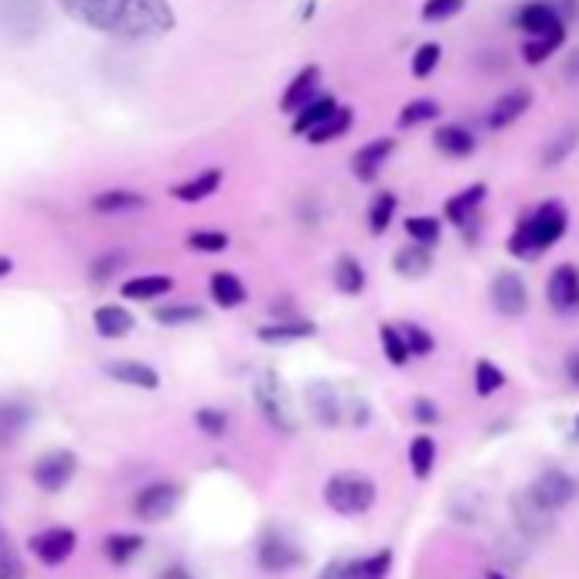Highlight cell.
<instances>
[{
    "mask_svg": "<svg viewBox=\"0 0 579 579\" xmlns=\"http://www.w3.org/2000/svg\"><path fill=\"white\" fill-rule=\"evenodd\" d=\"M566 229H569V209L559 198H549L518 218V225L508 236V253L521 263H536L542 260L545 249H552L566 236Z\"/></svg>",
    "mask_w": 579,
    "mask_h": 579,
    "instance_id": "1",
    "label": "cell"
},
{
    "mask_svg": "<svg viewBox=\"0 0 579 579\" xmlns=\"http://www.w3.org/2000/svg\"><path fill=\"white\" fill-rule=\"evenodd\" d=\"M171 32H174L171 0H127V11H123L113 38L143 45V41H158Z\"/></svg>",
    "mask_w": 579,
    "mask_h": 579,
    "instance_id": "2",
    "label": "cell"
},
{
    "mask_svg": "<svg viewBox=\"0 0 579 579\" xmlns=\"http://www.w3.org/2000/svg\"><path fill=\"white\" fill-rule=\"evenodd\" d=\"M253 399H256V410L266 419V426H273V430L284 437H297V430H300L297 406L290 399L287 382L273 368H263L253 379Z\"/></svg>",
    "mask_w": 579,
    "mask_h": 579,
    "instance_id": "3",
    "label": "cell"
},
{
    "mask_svg": "<svg viewBox=\"0 0 579 579\" xmlns=\"http://www.w3.org/2000/svg\"><path fill=\"white\" fill-rule=\"evenodd\" d=\"M375 498H379V488L362 470H338L324 481V505L344 518H358L372 512Z\"/></svg>",
    "mask_w": 579,
    "mask_h": 579,
    "instance_id": "4",
    "label": "cell"
},
{
    "mask_svg": "<svg viewBox=\"0 0 579 579\" xmlns=\"http://www.w3.org/2000/svg\"><path fill=\"white\" fill-rule=\"evenodd\" d=\"M0 32L11 41H32L45 32L41 0H0Z\"/></svg>",
    "mask_w": 579,
    "mask_h": 579,
    "instance_id": "5",
    "label": "cell"
},
{
    "mask_svg": "<svg viewBox=\"0 0 579 579\" xmlns=\"http://www.w3.org/2000/svg\"><path fill=\"white\" fill-rule=\"evenodd\" d=\"M59 4L72 21L103 35H116L119 17L127 11V0H59Z\"/></svg>",
    "mask_w": 579,
    "mask_h": 579,
    "instance_id": "6",
    "label": "cell"
},
{
    "mask_svg": "<svg viewBox=\"0 0 579 579\" xmlns=\"http://www.w3.org/2000/svg\"><path fill=\"white\" fill-rule=\"evenodd\" d=\"M491 307L501 314V317H508V320H518L528 314V307H532V293H528V284L521 280V273L515 269H501L494 273V280H491Z\"/></svg>",
    "mask_w": 579,
    "mask_h": 579,
    "instance_id": "7",
    "label": "cell"
},
{
    "mask_svg": "<svg viewBox=\"0 0 579 579\" xmlns=\"http://www.w3.org/2000/svg\"><path fill=\"white\" fill-rule=\"evenodd\" d=\"M508 505H512V521H515V528H518L521 536H528V539H542V536L552 532V518H556V512L545 508L542 501L536 498L532 488L515 491Z\"/></svg>",
    "mask_w": 579,
    "mask_h": 579,
    "instance_id": "8",
    "label": "cell"
},
{
    "mask_svg": "<svg viewBox=\"0 0 579 579\" xmlns=\"http://www.w3.org/2000/svg\"><path fill=\"white\" fill-rule=\"evenodd\" d=\"M545 300L559 317H579V266L576 263L552 266L549 284H545Z\"/></svg>",
    "mask_w": 579,
    "mask_h": 579,
    "instance_id": "9",
    "label": "cell"
},
{
    "mask_svg": "<svg viewBox=\"0 0 579 579\" xmlns=\"http://www.w3.org/2000/svg\"><path fill=\"white\" fill-rule=\"evenodd\" d=\"M181 501V488L171 484V481H154L137 491L134 498V515L140 521H164L174 515V508H178Z\"/></svg>",
    "mask_w": 579,
    "mask_h": 579,
    "instance_id": "10",
    "label": "cell"
},
{
    "mask_svg": "<svg viewBox=\"0 0 579 579\" xmlns=\"http://www.w3.org/2000/svg\"><path fill=\"white\" fill-rule=\"evenodd\" d=\"M75 470H79V461H75V453H68V450H52V453H45V457L35 461L32 477H35V484H38L41 491L55 494V491H62V488L72 481Z\"/></svg>",
    "mask_w": 579,
    "mask_h": 579,
    "instance_id": "11",
    "label": "cell"
},
{
    "mask_svg": "<svg viewBox=\"0 0 579 579\" xmlns=\"http://www.w3.org/2000/svg\"><path fill=\"white\" fill-rule=\"evenodd\" d=\"M392 154H395V137H375L351 154V174H355L362 185H375Z\"/></svg>",
    "mask_w": 579,
    "mask_h": 579,
    "instance_id": "12",
    "label": "cell"
},
{
    "mask_svg": "<svg viewBox=\"0 0 579 579\" xmlns=\"http://www.w3.org/2000/svg\"><path fill=\"white\" fill-rule=\"evenodd\" d=\"M536 103V92L528 89V86H518V89H508V92H501L494 96V103L488 106V130H508L515 127V123L532 110Z\"/></svg>",
    "mask_w": 579,
    "mask_h": 579,
    "instance_id": "13",
    "label": "cell"
},
{
    "mask_svg": "<svg viewBox=\"0 0 579 579\" xmlns=\"http://www.w3.org/2000/svg\"><path fill=\"white\" fill-rule=\"evenodd\" d=\"M256 559L266 572H290L304 563V552H300L284 532H263L260 539V549H256Z\"/></svg>",
    "mask_w": 579,
    "mask_h": 579,
    "instance_id": "14",
    "label": "cell"
},
{
    "mask_svg": "<svg viewBox=\"0 0 579 579\" xmlns=\"http://www.w3.org/2000/svg\"><path fill=\"white\" fill-rule=\"evenodd\" d=\"M304 406L314 416V423L327 426V430H331V426H341V419H344V402H341L338 389L331 382H324V379H314L304 389Z\"/></svg>",
    "mask_w": 579,
    "mask_h": 579,
    "instance_id": "15",
    "label": "cell"
},
{
    "mask_svg": "<svg viewBox=\"0 0 579 579\" xmlns=\"http://www.w3.org/2000/svg\"><path fill=\"white\" fill-rule=\"evenodd\" d=\"M532 491H536V498L542 501L545 508H552V512H563L566 505H572V498H576V477L572 474H566V470H559V467H549V470H542L536 481H532Z\"/></svg>",
    "mask_w": 579,
    "mask_h": 579,
    "instance_id": "16",
    "label": "cell"
},
{
    "mask_svg": "<svg viewBox=\"0 0 579 579\" xmlns=\"http://www.w3.org/2000/svg\"><path fill=\"white\" fill-rule=\"evenodd\" d=\"M32 552L38 556V563H45V566H62L72 552H75V545H79V539H75V532L72 528H45V532H38V536H32Z\"/></svg>",
    "mask_w": 579,
    "mask_h": 579,
    "instance_id": "17",
    "label": "cell"
},
{
    "mask_svg": "<svg viewBox=\"0 0 579 579\" xmlns=\"http://www.w3.org/2000/svg\"><path fill=\"white\" fill-rule=\"evenodd\" d=\"M484 198H488V185L484 181H474L464 191L450 194L443 201V222L457 225V229H467V225L477 222V209L484 205Z\"/></svg>",
    "mask_w": 579,
    "mask_h": 579,
    "instance_id": "18",
    "label": "cell"
},
{
    "mask_svg": "<svg viewBox=\"0 0 579 579\" xmlns=\"http://www.w3.org/2000/svg\"><path fill=\"white\" fill-rule=\"evenodd\" d=\"M515 28L528 35H566V21L552 11L545 0H528L515 14Z\"/></svg>",
    "mask_w": 579,
    "mask_h": 579,
    "instance_id": "19",
    "label": "cell"
},
{
    "mask_svg": "<svg viewBox=\"0 0 579 579\" xmlns=\"http://www.w3.org/2000/svg\"><path fill=\"white\" fill-rule=\"evenodd\" d=\"M314 96H320V65H304L293 79L287 83L284 96H280V113L287 116H297L304 110Z\"/></svg>",
    "mask_w": 579,
    "mask_h": 579,
    "instance_id": "20",
    "label": "cell"
},
{
    "mask_svg": "<svg viewBox=\"0 0 579 579\" xmlns=\"http://www.w3.org/2000/svg\"><path fill=\"white\" fill-rule=\"evenodd\" d=\"M317 335V324L314 320H307V317H273L269 324H263V327H256V341H263V344H293V341H307V338H314Z\"/></svg>",
    "mask_w": 579,
    "mask_h": 579,
    "instance_id": "21",
    "label": "cell"
},
{
    "mask_svg": "<svg viewBox=\"0 0 579 579\" xmlns=\"http://www.w3.org/2000/svg\"><path fill=\"white\" fill-rule=\"evenodd\" d=\"M433 147L443 158L464 161L477 150V137H474V130L464 127V123H440L437 134H433Z\"/></svg>",
    "mask_w": 579,
    "mask_h": 579,
    "instance_id": "22",
    "label": "cell"
},
{
    "mask_svg": "<svg viewBox=\"0 0 579 579\" xmlns=\"http://www.w3.org/2000/svg\"><path fill=\"white\" fill-rule=\"evenodd\" d=\"M225 181V174L222 167H205V171H198L194 178L181 181V185H174L171 188V198L174 201H185V205H198V201H209Z\"/></svg>",
    "mask_w": 579,
    "mask_h": 579,
    "instance_id": "23",
    "label": "cell"
},
{
    "mask_svg": "<svg viewBox=\"0 0 579 579\" xmlns=\"http://www.w3.org/2000/svg\"><path fill=\"white\" fill-rule=\"evenodd\" d=\"M331 284L344 297H362L365 287H368V269H365V263L358 256L341 253L335 260V269H331Z\"/></svg>",
    "mask_w": 579,
    "mask_h": 579,
    "instance_id": "24",
    "label": "cell"
},
{
    "mask_svg": "<svg viewBox=\"0 0 579 579\" xmlns=\"http://www.w3.org/2000/svg\"><path fill=\"white\" fill-rule=\"evenodd\" d=\"M341 103L331 96V92H320V96H314L311 103L300 110L297 116H290V134L293 137H307L311 130H317L324 119H331L335 116V110H338Z\"/></svg>",
    "mask_w": 579,
    "mask_h": 579,
    "instance_id": "25",
    "label": "cell"
},
{
    "mask_svg": "<svg viewBox=\"0 0 579 579\" xmlns=\"http://www.w3.org/2000/svg\"><path fill=\"white\" fill-rule=\"evenodd\" d=\"M392 269H395V276H402V280H423V276L433 269V249L419 246V242L402 246L392 256Z\"/></svg>",
    "mask_w": 579,
    "mask_h": 579,
    "instance_id": "26",
    "label": "cell"
},
{
    "mask_svg": "<svg viewBox=\"0 0 579 579\" xmlns=\"http://www.w3.org/2000/svg\"><path fill=\"white\" fill-rule=\"evenodd\" d=\"M113 382H119V386H134V389H161V375H158V368H150V365H143V362H130V358H119V362H110L106 368H103Z\"/></svg>",
    "mask_w": 579,
    "mask_h": 579,
    "instance_id": "27",
    "label": "cell"
},
{
    "mask_svg": "<svg viewBox=\"0 0 579 579\" xmlns=\"http://www.w3.org/2000/svg\"><path fill=\"white\" fill-rule=\"evenodd\" d=\"M209 293H212V300H215L222 311H236V307H242L246 300H249V290H246V284H242V276H236L232 269L212 273Z\"/></svg>",
    "mask_w": 579,
    "mask_h": 579,
    "instance_id": "28",
    "label": "cell"
},
{
    "mask_svg": "<svg viewBox=\"0 0 579 579\" xmlns=\"http://www.w3.org/2000/svg\"><path fill=\"white\" fill-rule=\"evenodd\" d=\"M92 324H96V331L116 341V338H127L134 327H137V317L127 311V307H119V304H106V307H99L92 314Z\"/></svg>",
    "mask_w": 579,
    "mask_h": 579,
    "instance_id": "29",
    "label": "cell"
},
{
    "mask_svg": "<svg viewBox=\"0 0 579 579\" xmlns=\"http://www.w3.org/2000/svg\"><path fill=\"white\" fill-rule=\"evenodd\" d=\"M395 212H399V194L395 191H375L372 201H368V232L372 236H386L395 222Z\"/></svg>",
    "mask_w": 579,
    "mask_h": 579,
    "instance_id": "30",
    "label": "cell"
},
{
    "mask_svg": "<svg viewBox=\"0 0 579 579\" xmlns=\"http://www.w3.org/2000/svg\"><path fill=\"white\" fill-rule=\"evenodd\" d=\"M576 147H579V127L559 130L556 137L545 143L542 158H539V167H542V171H559V167L576 154Z\"/></svg>",
    "mask_w": 579,
    "mask_h": 579,
    "instance_id": "31",
    "label": "cell"
},
{
    "mask_svg": "<svg viewBox=\"0 0 579 579\" xmlns=\"http://www.w3.org/2000/svg\"><path fill=\"white\" fill-rule=\"evenodd\" d=\"M92 209L99 215H123V212H137L147 209V198L140 191H127V188H113V191H99L92 198Z\"/></svg>",
    "mask_w": 579,
    "mask_h": 579,
    "instance_id": "32",
    "label": "cell"
},
{
    "mask_svg": "<svg viewBox=\"0 0 579 579\" xmlns=\"http://www.w3.org/2000/svg\"><path fill=\"white\" fill-rule=\"evenodd\" d=\"M174 290V280L167 273H147V276H134L119 287V293L127 300H158V297H167Z\"/></svg>",
    "mask_w": 579,
    "mask_h": 579,
    "instance_id": "33",
    "label": "cell"
},
{
    "mask_svg": "<svg viewBox=\"0 0 579 579\" xmlns=\"http://www.w3.org/2000/svg\"><path fill=\"white\" fill-rule=\"evenodd\" d=\"M28 423H32V410L24 406V402H14V399L0 402V446L14 443Z\"/></svg>",
    "mask_w": 579,
    "mask_h": 579,
    "instance_id": "34",
    "label": "cell"
},
{
    "mask_svg": "<svg viewBox=\"0 0 579 579\" xmlns=\"http://www.w3.org/2000/svg\"><path fill=\"white\" fill-rule=\"evenodd\" d=\"M563 45H566V35H528L521 41V62L539 68V65H545L552 55H556Z\"/></svg>",
    "mask_w": 579,
    "mask_h": 579,
    "instance_id": "35",
    "label": "cell"
},
{
    "mask_svg": "<svg viewBox=\"0 0 579 579\" xmlns=\"http://www.w3.org/2000/svg\"><path fill=\"white\" fill-rule=\"evenodd\" d=\"M440 113H443V106L437 103V99L416 96V99H410V103L399 110V119H395V123H399L402 130H413V127H423V123L440 119Z\"/></svg>",
    "mask_w": 579,
    "mask_h": 579,
    "instance_id": "36",
    "label": "cell"
},
{
    "mask_svg": "<svg viewBox=\"0 0 579 579\" xmlns=\"http://www.w3.org/2000/svg\"><path fill=\"white\" fill-rule=\"evenodd\" d=\"M351 123H355V110H351V106H338L331 119H324L317 130L307 134V143H311V147L335 143V140H341V137L351 130Z\"/></svg>",
    "mask_w": 579,
    "mask_h": 579,
    "instance_id": "37",
    "label": "cell"
},
{
    "mask_svg": "<svg viewBox=\"0 0 579 579\" xmlns=\"http://www.w3.org/2000/svg\"><path fill=\"white\" fill-rule=\"evenodd\" d=\"M379 344H382V355L392 368H406L410 365V344L402 338V327L399 324H379Z\"/></svg>",
    "mask_w": 579,
    "mask_h": 579,
    "instance_id": "38",
    "label": "cell"
},
{
    "mask_svg": "<svg viewBox=\"0 0 579 579\" xmlns=\"http://www.w3.org/2000/svg\"><path fill=\"white\" fill-rule=\"evenodd\" d=\"M433 464H437V440L430 433L413 437L410 440V467H413L416 481H426V477L433 474Z\"/></svg>",
    "mask_w": 579,
    "mask_h": 579,
    "instance_id": "39",
    "label": "cell"
},
{
    "mask_svg": "<svg viewBox=\"0 0 579 579\" xmlns=\"http://www.w3.org/2000/svg\"><path fill=\"white\" fill-rule=\"evenodd\" d=\"M406 236H410V242H419V246H440V239H443V218L440 215H410L406 218Z\"/></svg>",
    "mask_w": 579,
    "mask_h": 579,
    "instance_id": "40",
    "label": "cell"
},
{
    "mask_svg": "<svg viewBox=\"0 0 579 579\" xmlns=\"http://www.w3.org/2000/svg\"><path fill=\"white\" fill-rule=\"evenodd\" d=\"M505 372H501L491 358H477L474 365V392L481 395V399H491L494 392L505 389Z\"/></svg>",
    "mask_w": 579,
    "mask_h": 579,
    "instance_id": "41",
    "label": "cell"
},
{
    "mask_svg": "<svg viewBox=\"0 0 579 579\" xmlns=\"http://www.w3.org/2000/svg\"><path fill=\"white\" fill-rule=\"evenodd\" d=\"M399 327H402V338H406L413 358H430L433 351H437V338H433L430 327H423L416 320H406V324H399Z\"/></svg>",
    "mask_w": 579,
    "mask_h": 579,
    "instance_id": "42",
    "label": "cell"
},
{
    "mask_svg": "<svg viewBox=\"0 0 579 579\" xmlns=\"http://www.w3.org/2000/svg\"><path fill=\"white\" fill-rule=\"evenodd\" d=\"M440 59H443V45L440 41H423L410 59V72L416 75V79H430V75L440 68Z\"/></svg>",
    "mask_w": 579,
    "mask_h": 579,
    "instance_id": "43",
    "label": "cell"
},
{
    "mask_svg": "<svg viewBox=\"0 0 579 579\" xmlns=\"http://www.w3.org/2000/svg\"><path fill=\"white\" fill-rule=\"evenodd\" d=\"M154 320L164 324V327L198 324V320H205V307H198V304H167V307H158V311H154Z\"/></svg>",
    "mask_w": 579,
    "mask_h": 579,
    "instance_id": "44",
    "label": "cell"
},
{
    "mask_svg": "<svg viewBox=\"0 0 579 579\" xmlns=\"http://www.w3.org/2000/svg\"><path fill=\"white\" fill-rule=\"evenodd\" d=\"M143 549V539L140 536H110L106 539V545H103V552H106V559L113 563V566H127V563H134V556Z\"/></svg>",
    "mask_w": 579,
    "mask_h": 579,
    "instance_id": "45",
    "label": "cell"
},
{
    "mask_svg": "<svg viewBox=\"0 0 579 579\" xmlns=\"http://www.w3.org/2000/svg\"><path fill=\"white\" fill-rule=\"evenodd\" d=\"M229 246H232V239L225 232H218V229H198V232L188 236V249H191V253H201V256H218Z\"/></svg>",
    "mask_w": 579,
    "mask_h": 579,
    "instance_id": "46",
    "label": "cell"
},
{
    "mask_svg": "<svg viewBox=\"0 0 579 579\" xmlns=\"http://www.w3.org/2000/svg\"><path fill=\"white\" fill-rule=\"evenodd\" d=\"M0 579H28V569H24L21 552L14 549L11 536L0 528Z\"/></svg>",
    "mask_w": 579,
    "mask_h": 579,
    "instance_id": "47",
    "label": "cell"
},
{
    "mask_svg": "<svg viewBox=\"0 0 579 579\" xmlns=\"http://www.w3.org/2000/svg\"><path fill=\"white\" fill-rule=\"evenodd\" d=\"M392 569V549H379L375 556L351 563V576L355 579H386Z\"/></svg>",
    "mask_w": 579,
    "mask_h": 579,
    "instance_id": "48",
    "label": "cell"
},
{
    "mask_svg": "<svg viewBox=\"0 0 579 579\" xmlns=\"http://www.w3.org/2000/svg\"><path fill=\"white\" fill-rule=\"evenodd\" d=\"M194 426L205 437H212V440H222L225 433H229V413H222V410H215V406H201L198 413H194Z\"/></svg>",
    "mask_w": 579,
    "mask_h": 579,
    "instance_id": "49",
    "label": "cell"
},
{
    "mask_svg": "<svg viewBox=\"0 0 579 579\" xmlns=\"http://www.w3.org/2000/svg\"><path fill=\"white\" fill-rule=\"evenodd\" d=\"M467 8V0H423L419 4V17L426 24H443L450 17H457Z\"/></svg>",
    "mask_w": 579,
    "mask_h": 579,
    "instance_id": "50",
    "label": "cell"
},
{
    "mask_svg": "<svg viewBox=\"0 0 579 579\" xmlns=\"http://www.w3.org/2000/svg\"><path fill=\"white\" fill-rule=\"evenodd\" d=\"M127 263H130V256L123 253V249H113V253H103V256H99V260L89 266V280H92V284H106L110 276H116Z\"/></svg>",
    "mask_w": 579,
    "mask_h": 579,
    "instance_id": "51",
    "label": "cell"
},
{
    "mask_svg": "<svg viewBox=\"0 0 579 579\" xmlns=\"http://www.w3.org/2000/svg\"><path fill=\"white\" fill-rule=\"evenodd\" d=\"M440 406L430 399V395H416L413 399V419L419 423V426H437L440 423Z\"/></svg>",
    "mask_w": 579,
    "mask_h": 579,
    "instance_id": "52",
    "label": "cell"
},
{
    "mask_svg": "<svg viewBox=\"0 0 579 579\" xmlns=\"http://www.w3.org/2000/svg\"><path fill=\"white\" fill-rule=\"evenodd\" d=\"M563 375H566V382L572 389H579V348L566 351V358H563Z\"/></svg>",
    "mask_w": 579,
    "mask_h": 579,
    "instance_id": "53",
    "label": "cell"
},
{
    "mask_svg": "<svg viewBox=\"0 0 579 579\" xmlns=\"http://www.w3.org/2000/svg\"><path fill=\"white\" fill-rule=\"evenodd\" d=\"M545 4H549L552 11H556L566 24L579 17V0H545Z\"/></svg>",
    "mask_w": 579,
    "mask_h": 579,
    "instance_id": "54",
    "label": "cell"
},
{
    "mask_svg": "<svg viewBox=\"0 0 579 579\" xmlns=\"http://www.w3.org/2000/svg\"><path fill=\"white\" fill-rule=\"evenodd\" d=\"M317 579H355V576H351V563L338 559V563H331V566H324V569L317 572Z\"/></svg>",
    "mask_w": 579,
    "mask_h": 579,
    "instance_id": "55",
    "label": "cell"
},
{
    "mask_svg": "<svg viewBox=\"0 0 579 579\" xmlns=\"http://www.w3.org/2000/svg\"><path fill=\"white\" fill-rule=\"evenodd\" d=\"M563 79L579 86V48H572V52L563 59Z\"/></svg>",
    "mask_w": 579,
    "mask_h": 579,
    "instance_id": "56",
    "label": "cell"
},
{
    "mask_svg": "<svg viewBox=\"0 0 579 579\" xmlns=\"http://www.w3.org/2000/svg\"><path fill=\"white\" fill-rule=\"evenodd\" d=\"M11 269H14L11 256H0V280H4V276H11Z\"/></svg>",
    "mask_w": 579,
    "mask_h": 579,
    "instance_id": "57",
    "label": "cell"
},
{
    "mask_svg": "<svg viewBox=\"0 0 579 579\" xmlns=\"http://www.w3.org/2000/svg\"><path fill=\"white\" fill-rule=\"evenodd\" d=\"M569 440H572V443H579V413H576V419H572V430H569Z\"/></svg>",
    "mask_w": 579,
    "mask_h": 579,
    "instance_id": "58",
    "label": "cell"
},
{
    "mask_svg": "<svg viewBox=\"0 0 579 579\" xmlns=\"http://www.w3.org/2000/svg\"><path fill=\"white\" fill-rule=\"evenodd\" d=\"M484 579H508L505 572H498V569H488V576Z\"/></svg>",
    "mask_w": 579,
    "mask_h": 579,
    "instance_id": "59",
    "label": "cell"
}]
</instances>
